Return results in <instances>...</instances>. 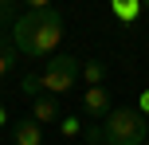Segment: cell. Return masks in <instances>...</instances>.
<instances>
[{"label": "cell", "mask_w": 149, "mask_h": 145, "mask_svg": "<svg viewBox=\"0 0 149 145\" xmlns=\"http://www.w3.org/2000/svg\"><path fill=\"white\" fill-rule=\"evenodd\" d=\"M63 39V16L55 8H28L12 24V43L28 59H51Z\"/></svg>", "instance_id": "6da1fadb"}, {"label": "cell", "mask_w": 149, "mask_h": 145, "mask_svg": "<svg viewBox=\"0 0 149 145\" xmlns=\"http://www.w3.org/2000/svg\"><path fill=\"white\" fill-rule=\"evenodd\" d=\"M145 133H149V126H145L141 110L118 106V110H110V118H106L98 130H90L86 137L94 145H145Z\"/></svg>", "instance_id": "7a4b0ae2"}, {"label": "cell", "mask_w": 149, "mask_h": 145, "mask_svg": "<svg viewBox=\"0 0 149 145\" xmlns=\"http://www.w3.org/2000/svg\"><path fill=\"white\" fill-rule=\"evenodd\" d=\"M79 75H82V63L74 55H51L43 63V71H39V86H43V94L59 98V94H67L79 83Z\"/></svg>", "instance_id": "3957f363"}, {"label": "cell", "mask_w": 149, "mask_h": 145, "mask_svg": "<svg viewBox=\"0 0 149 145\" xmlns=\"http://www.w3.org/2000/svg\"><path fill=\"white\" fill-rule=\"evenodd\" d=\"M82 114L86 118H110V94H106V86H86V94H82Z\"/></svg>", "instance_id": "277c9868"}, {"label": "cell", "mask_w": 149, "mask_h": 145, "mask_svg": "<svg viewBox=\"0 0 149 145\" xmlns=\"http://www.w3.org/2000/svg\"><path fill=\"white\" fill-rule=\"evenodd\" d=\"M31 118H36L39 126H55V122H63L59 98H51V94H39V98L31 102Z\"/></svg>", "instance_id": "5b68a950"}, {"label": "cell", "mask_w": 149, "mask_h": 145, "mask_svg": "<svg viewBox=\"0 0 149 145\" xmlns=\"http://www.w3.org/2000/svg\"><path fill=\"white\" fill-rule=\"evenodd\" d=\"M12 141L16 145H43V126H39L36 118H20V122L12 126Z\"/></svg>", "instance_id": "8992f818"}, {"label": "cell", "mask_w": 149, "mask_h": 145, "mask_svg": "<svg viewBox=\"0 0 149 145\" xmlns=\"http://www.w3.org/2000/svg\"><path fill=\"white\" fill-rule=\"evenodd\" d=\"M16 55H20V51H16L12 35H4V31H0V78H4L8 71L16 67Z\"/></svg>", "instance_id": "52a82bcc"}, {"label": "cell", "mask_w": 149, "mask_h": 145, "mask_svg": "<svg viewBox=\"0 0 149 145\" xmlns=\"http://www.w3.org/2000/svg\"><path fill=\"white\" fill-rule=\"evenodd\" d=\"M82 78H86V86H102V78H106V67L102 63H82Z\"/></svg>", "instance_id": "ba28073f"}, {"label": "cell", "mask_w": 149, "mask_h": 145, "mask_svg": "<svg viewBox=\"0 0 149 145\" xmlns=\"http://www.w3.org/2000/svg\"><path fill=\"white\" fill-rule=\"evenodd\" d=\"M20 90L28 94L31 102H36V98H39V90H43V86H39V75H24V83H20Z\"/></svg>", "instance_id": "9c48e42d"}, {"label": "cell", "mask_w": 149, "mask_h": 145, "mask_svg": "<svg viewBox=\"0 0 149 145\" xmlns=\"http://www.w3.org/2000/svg\"><path fill=\"white\" fill-rule=\"evenodd\" d=\"M137 12H141V4H114V16L118 20H137Z\"/></svg>", "instance_id": "30bf717a"}, {"label": "cell", "mask_w": 149, "mask_h": 145, "mask_svg": "<svg viewBox=\"0 0 149 145\" xmlns=\"http://www.w3.org/2000/svg\"><path fill=\"white\" fill-rule=\"evenodd\" d=\"M20 16H16V8L8 4V0H0V31H4V24H16Z\"/></svg>", "instance_id": "8fae6325"}, {"label": "cell", "mask_w": 149, "mask_h": 145, "mask_svg": "<svg viewBox=\"0 0 149 145\" xmlns=\"http://www.w3.org/2000/svg\"><path fill=\"white\" fill-rule=\"evenodd\" d=\"M59 130L67 133V137H74V133H79L82 126H79V118H63V122H59Z\"/></svg>", "instance_id": "7c38bea8"}, {"label": "cell", "mask_w": 149, "mask_h": 145, "mask_svg": "<svg viewBox=\"0 0 149 145\" xmlns=\"http://www.w3.org/2000/svg\"><path fill=\"white\" fill-rule=\"evenodd\" d=\"M137 110H141V114H149V90H141V98H137Z\"/></svg>", "instance_id": "4fadbf2b"}, {"label": "cell", "mask_w": 149, "mask_h": 145, "mask_svg": "<svg viewBox=\"0 0 149 145\" xmlns=\"http://www.w3.org/2000/svg\"><path fill=\"white\" fill-rule=\"evenodd\" d=\"M0 126H8V110L4 106H0Z\"/></svg>", "instance_id": "5bb4252c"}, {"label": "cell", "mask_w": 149, "mask_h": 145, "mask_svg": "<svg viewBox=\"0 0 149 145\" xmlns=\"http://www.w3.org/2000/svg\"><path fill=\"white\" fill-rule=\"evenodd\" d=\"M145 145H149V133H145Z\"/></svg>", "instance_id": "9a60e30c"}]
</instances>
